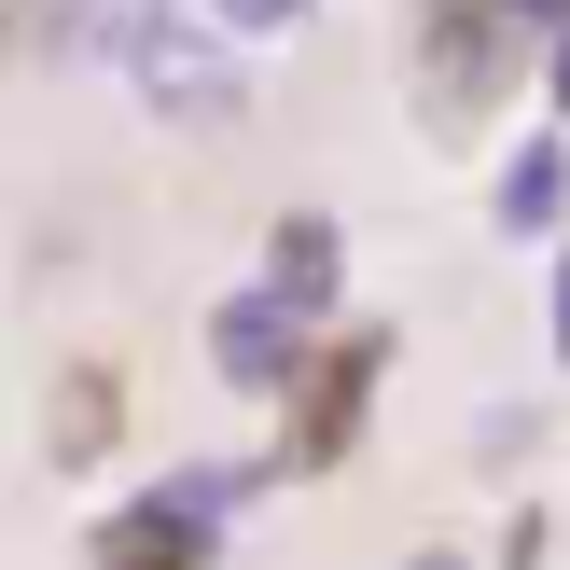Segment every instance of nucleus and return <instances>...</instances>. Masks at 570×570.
<instances>
[{
    "label": "nucleus",
    "instance_id": "obj_1",
    "mask_svg": "<svg viewBox=\"0 0 570 570\" xmlns=\"http://www.w3.org/2000/svg\"><path fill=\"white\" fill-rule=\"evenodd\" d=\"M278 362H293L278 306H265V293H237V306H223V376H278Z\"/></svg>",
    "mask_w": 570,
    "mask_h": 570
},
{
    "label": "nucleus",
    "instance_id": "obj_2",
    "mask_svg": "<svg viewBox=\"0 0 570 570\" xmlns=\"http://www.w3.org/2000/svg\"><path fill=\"white\" fill-rule=\"evenodd\" d=\"M501 223H515V237L557 223V154H515V167H501Z\"/></svg>",
    "mask_w": 570,
    "mask_h": 570
},
{
    "label": "nucleus",
    "instance_id": "obj_3",
    "mask_svg": "<svg viewBox=\"0 0 570 570\" xmlns=\"http://www.w3.org/2000/svg\"><path fill=\"white\" fill-rule=\"evenodd\" d=\"M306 0H223V28H293Z\"/></svg>",
    "mask_w": 570,
    "mask_h": 570
},
{
    "label": "nucleus",
    "instance_id": "obj_4",
    "mask_svg": "<svg viewBox=\"0 0 570 570\" xmlns=\"http://www.w3.org/2000/svg\"><path fill=\"white\" fill-rule=\"evenodd\" d=\"M417 570H473V557H445V543H432V557H417Z\"/></svg>",
    "mask_w": 570,
    "mask_h": 570
},
{
    "label": "nucleus",
    "instance_id": "obj_5",
    "mask_svg": "<svg viewBox=\"0 0 570 570\" xmlns=\"http://www.w3.org/2000/svg\"><path fill=\"white\" fill-rule=\"evenodd\" d=\"M515 14H570V0H515Z\"/></svg>",
    "mask_w": 570,
    "mask_h": 570
},
{
    "label": "nucleus",
    "instance_id": "obj_6",
    "mask_svg": "<svg viewBox=\"0 0 570 570\" xmlns=\"http://www.w3.org/2000/svg\"><path fill=\"white\" fill-rule=\"evenodd\" d=\"M557 348H570V293H557Z\"/></svg>",
    "mask_w": 570,
    "mask_h": 570
}]
</instances>
